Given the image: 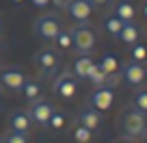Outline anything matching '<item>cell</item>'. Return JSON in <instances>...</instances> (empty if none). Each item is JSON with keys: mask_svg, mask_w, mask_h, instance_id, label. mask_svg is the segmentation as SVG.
<instances>
[{"mask_svg": "<svg viewBox=\"0 0 147 143\" xmlns=\"http://www.w3.org/2000/svg\"><path fill=\"white\" fill-rule=\"evenodd\" d=\"M119 128H121V132H123L128 139H141V137L147 134V115L141 113L136 106L130 104L128 108L121 113Z\"/></svg>", "mask_w": 147, "mask_h": 143, "instance_id": "1", "label": "cell"}, {"mask_svg": "<svg viewBox=\"0 0 147 143\" xmlns=\"http://www.w3.org/2000/svg\"><path fill=\"white\" fill-rule=\"evenodd\" d=\"M69 33H71V41H74V48L78 50V54H91L97 43L95 30L89 24H76Z\"/></svg>", "mask_w": 147, "mask_h": 143, "instance_id": "2", "label": "cell"}, {"mask_svg": "<svg viewBox=\"0 0 147 143\" xmlns=\"http://www.w3.org/2000/svg\"><path fill=\"white\" fill-rule=\"evenodd\" d=\"M32 28H35V33L43 39V41H54L56 35L63 30V24H61L59 15L48 13V15L37 18V22H35V26H32Z\"/></svg>", "mask_w": 147, "mask_h": 143, "instance_id": "3", "label": "cell"}, {"mask_svg": "<svg viewBox=\"0 0 147 143\" xmlns=\"http://www.w3.org/2000/svg\"><path fill=\"white\" fill-rule=\"evenodd\" d=\"M26 111H28V115H30L32 124H37L39 128H48V121H50V115H52V111H54V106L48 100H43V98H37V100L28 102Z\"/></svg>", "mask_w": 147, "mask_h": 143, "instance_id": "4", "label": "cell"}, {"mask_svg": "<svg viewBox=\"0 0 147 143\" xmlns=\"http://www.w3.org/2000/svg\"><path fill=\"white\" fill-rule=\"evenodd\" d=\"M113 104H115V91H113V87H106V85L104 87H95L93 93L89 96V106L100 111V113L110 111Z\"/></svg>", "mask_w": 147, "mask_h": 143, "instance_id": "5", "label": "cell"}, {"mask_svg": "<svg viewBox=\"0 0 147 143\" xmlns=\"http://www.w3.org/2000/svg\"><path fill=\"white\" fill-rule=\"evenodd\" d=\"M54 93L61 98H65V100H69V98L76 96V91H78V78L71 74V72H61L59 76H56L54 80Z\"/></svg>", "mask_w": 147, "mask_h": 143, "instance_id": "6", "label": "cell"}, {"mask_svg": "<svg viewBox=\"0 0 147 143\" xmlns=\"http://www.w3.org/2000/svg\"><path fill=\"white\" fill-rule=\"evenodd\" d=\"M26 80H28L26 72L20 67H7L0 72V85L5 89H9V91H22Z\"/></svg>", "mask_w": 147, "mask_h": 143, "instance_id": "7", "label": "cell"}, {"mask_svg": "<svg viewBox=\"0 0 147 143\" xmlns=\"http://www.w3.org/2000/svg\"><path fill=\"white\" fill-rule=\"evenodd\" d=\"M65 11L76 24H87L93 13V7L89 5V0H69Z\"/></svg>", "mask_w": 147, "mask_h": 143, "instance_id": "8", "label": "cell"}, {"mask_svg": "<svg viewBox=\"0 0 147 143\" xmlns=\"http://www.w3.org/2000/svg\"><path fill=\"white\" fill-rule=\"evenodd\" d=\"M97 65H100L102 69H104V74L108 76V87H115L117 83H119L121 78V65H119V59H117L115 54H104L100 61H97Z\"/></svg>", "mask_w": 147, "mask_h": 143, "instance_id": "9", "label": "cell"}, {"mask_svg": "<svg viewBox=\"0 0 147 143\" xmlns=\"http://www.w3.org/2000/svg\"><path fill=\"white\" fill-rule=\"evenodd\" d=\"M121 78L130 85V87H141L145 83V67L143 63H136V61H130L121 67Z\"/></svg>", "mask_w": 147, "mask_h": 143, "instance_id": "10", "label": "cell"}, {"mask_svg": "<svg viewBox=\"0 0 147 143\" xmlns=\"http://www.w3.org/2000/svg\"><path fill=\"white\" fill-rule=\"evenodd\" d=\"M35 65L39 69H41V74H52V72H56V67H59V54H56L54 50H50V48H43V50H39L35 54Z\"/></svg>", "mask_w": 147, "mask_h": 143, "instance_id": "11", "label": "cell"}, {"mask_svg": "<svg viewBox=\"0 0 147 143\" xmlns=\"http://www.w3.org/2000/svg\"><path fill=\"white\" fill-rule=\"evenodd\" d=\"M32 119L28 115L26 108H18L9 115V130H15V132H22V134H30L32 130Z\"/></svg>", "mask_w": 147, "mask_h": 143, "instance_id": "12", "label": "cell"}, {"mask_svg": "<svg viewBox=\"0 0 147 143\" xmlns=\"http://www.w3.org/2000/svg\"><path fill=\"white\" fill-rule=\"evenodd\" d=\"M78 124H82L84 128H89L91 132H97V130L102 128V124H104V119H102L100 111H95L91 106H84V108L78 111Z\"/></svg>", "mask_w": 147, "mask_h": 143, "instance_id": "13", "label": "cell"}, {"mask_svg": "<svg viewBox=\"0 0 147 143\" xmlns=\"http://www.w3.org/2000/svg\"><path fill=\"white\" fill-rule=\"evenodd\" d=\"M113 15L119 18L121 22H134L136 18V7L132 5V0H119L113 5Z\"/></svg>", "mask_w": 147, "mask_h": 143, "instance_id": "14", "label": "cell"}, {"mask_svg": "<svg viewBox=\"0 0 147 143\" xmlns=\"http://www.w3.org/2000/svg\"><path fill=\"white\" fill-rule=\"evenodd\" d=\"M93 63H95V61L91 59V54H78L76 61H74V72H71V74L76 76L78 80H87Z\"/></svg>", "mask_w": 147, "mask_h": 143, "instance_id": "15", "label": "cell"}, {"mask_svg": "<svg viewBox=\"0 0 147 143\" xmlns=\"http://www.w3.org/2000/svg\"><path fill=\"white\" fill-rule=\"evenodd\" d=\"M117 39L123 41L125 46H132V43L141 41V30H138V26L134 22H123V28H121V33L117 35Z\"/></svg>", "mask_w": 147, "mask_h": 143, "instance_id": "16", "label": "cell"}, {"mask_svg": "<svg viewBox=\"0 0 147 143\" xmlns=\"http://www.w3.org/2000/svg\"><path fill=\"white\" fill-rule=\"evenodd\" d=\"M102 28L108 33L110 37H115V39H117V35H119L121 28H123V22H121L119 18H115V15H106L104 22H102Z\"/></svg>", "mask_w": 147, "mask_h": 143, "instance_id": "17", "label": "cell"}, {"mask_svg": "<svg viewBox=\"0 0 147 143\" xmlns=\"http://www.w3.org/2000/svg\"><path fill=\"white\" fill-rule=\"evenodd\" d=\"M87 80L93 85V87H104V85L108 83V76L104 74V69H102L97 63H93V67H91V72H89V78ZM106 87H108V85H106Z\"/></svg>", "mask_w": 147, "mask_h": 143, "instance_id": "18", "label": "cell"}, {"mask_svg": "<svg viewBox=\"0 0 147 143\" xmlns=\"http://www.w3.org/2000/svg\"><path fill=\"white\" fill-rule=\"evenodd\" d=\"M39 93H41V87H39V83H37V80H30V78H28L26 83H24L22 96H24V100H26V102L37 100V98H39Z\"/></svg>", "mask_w": 147, "mask_h": 143, "instance_id": "19", "label": "cell"}, {"mask_svg": "<svg viewBox=\"0 0 147 143\" xmlns=\"http://www.w3.org/2000/svg\"><path fill=\"white\" fill-rule=\"evenodd\" d=\"M65 124H67V115L61 108H54L52 115H50V121H48V128H52L54 132H61L65 128Z\"/></svg>", "mask_w": 147, "mask_h": 143, "instance_id": "20", "label": "cell"}, {"mask_svg": "<svg viewBox=\"0 0 147 143\" xmlns=\"http://www.w3.org/2000/svg\"><path fill=\"white\" fill-rule=\"evenodd\" d=\"M71 137H74V141H76V143H91L93 132L89 128H84L82 124H76L71 128Z\"/></svg>", "mask_w": 147, "mask_h": 143, "instance_id": "21", "label": "cell"}, {"mask_svg": "<svg viewBox=\"0 0 147 143\" xmlns=\"http://www.w3.org/2000/svg\"><path fill=\"white\" fill-rule=\"evenodd\" d=\"M147 59V43L136 41L130 46V61H136V63H143Z\"/></svg>", "mask_w": 147, "mask_h": 143, "instance_id": "22", "label": "cell"}, {"mask_svg": "<svg viewBox=\"0 0 147 143\" xmlns=\"http://www.w3.org/2000/svg\"><path fill=\"white\" fill-rule=\"evenodd\" d=\"M54 46H56V50H61V52L71 50V46H74L71 33H69V30H61L59 35H56V39H54Z\"/></svg>", "mask_w": 147, "mask_h": 143, "instance_id": "23", "label": "cell"}, {"mask_svg": "<svg viewBox=\"0 0 147 143\" xmlns=\"http://www.w3.org/2000/svg\"><path fill=\"white\" fill-rule=\"evenodd\" d=\"M132 106H136L141 113L147 115V89H136L132 93Z\"/></svg>", "mask_w": 147, "mask_h": 143, "instance_id": "24", "label": "cell"}, {"mask_svg": "<svg viewBox=\"0 0 147 143\" xmlns=\"http://www.w3.org/2000/svg\"><path fill=\"white\" fill-rule=\"evenodd\" d=\"M2 143H28V134L15 132V130H9V132L2 137Z\"/></svg>", "mask_w": 147, "mask_h": 143, "instance_id": "25", "label": "cell"}, {"mask_svg": "<svg viewBox=\"0 0 147 143\" xmlns=\"http://www.w3.org/2000/svg\"><path fill=\"white\" fill-rule=\"evenodd\" d=\"M89 5H91L93 9H104V7H113L115 0H89Z\"/></svg>", "mask_w": 147, "mask_h": 143, "instance_id": "26", "label": "cell"}, {"mask_svg": "<svg viewBox=\"0 0 147 143\" xmlns=\"http://www.w3.org/2000/svg\"><path fill=\"white\" fill-rule=\"evenodd\" d=\"M67 2H69V0H50V5H54L56 9H61V11L67 9Z\"/></svg>", "mask_w": 147, "mask_h": 143, "instance_id": "27", "label": "cell"}, {"mask_svg": "<svg viewBox=\"0 0 147 143\" xmlns=\"http://www.w3.org/2000/svg\"><path fill=\"white\" fill-rule=\"evenodd\" d=\"M30 2L37 7V9H46V7L50 5V0H30Z\"/></svg>", "mask_w": 147, "mask_h": 143, "instance_id": "28", "label": "cell"}, {"mask_svg": "<svg viewBox=\"0 0 147 143\" xmlns=\"http://www.w3.org/2000/svg\"><path fill=\"white\" fill-rule=\"evenodd\" d=\"M141 13H143V18L147 20V2H145V5H143V7H141Z\"/></svg>", "mask_w": 147, "mask_h": 143, "instance_id": "29", "label": "cell"}, {"mask_svg": "<svg viewBox=\"0 0 147 143\" xmlns=\"http://www.w3.org/2000/svg\"><path fill=\"white\" fill-rule=\"evenodd\" d=\"M11 2H15V5H22V2H26V0H11Z\"/></svg>", "mask_w": 147, "mask_h": 143, "instance_id": "30", "label": "cell"}, {"mask_svg": "<svg viewBox=\"0 0 147 143\" xmlns=\"http://www.w3.org/2000/svg\"><path fill=\"white\" fill-rule=\"evenodd\" d=\"M2 28H5V24H2V18H0V33H2Z\"/></svg>", "mask_w": 147, "mask_h": 143, "instance_id": "31", "label": "cell"}, {"mask_svg": "<svg viewBox=\"0 0 147 143\" xmlns=\"http://www.w3.org/2000/svg\"><path fill=\"white\" fill-rule=\"evenodd\" d=\"M115 143H130V141H115Z\"/></svg>", "mask_w": 147, "mask_h": 143, "instance_id": "32", "label": "cell"}, {"mask_svg": "<svg viewBox=\"0 0 147 143\" xmlns=\"http://www.w3.org/2000/svg\"><path fill=\"white\" fill-rule=\"evenodd\" d=\"M145 83H147V69H145Z\"/></svg>", "mask_w": 147, "mask_h": 143, "instance_id": "33", "label": "cell"}, {"mask_svg": "<svg viewBox=\"0 0 147 143\" xmlns=\"http://www.w3.org/2000/svg\"><path fill=\"white\" fill-rule=\"evenodd\" d=\"M0 104H2V93H0Z\"/></svg>", "mask_w": 147, "mask_h": 143, "instance_id": "34", "label": "cell"}, {"mask_svg": "<svg viewBox=\"0 0 147 143\" xmlns=\"http://www.w3.org/2000/svg\"><path fill=\"white\" fill-rule=\"evenodd\" d=\"M0 56H2V46H0Z\"/></svg>", "mask_w": 147, "mask_h": 143, "instance_id": "35", "label": "cell"}, {"mask_svg": "<svg viewBox=\"0 0 147 143\" xmlns=\"http://www.w3.org/2000/svg\"><path fill=\"white\" fill-rule=\"evenodd\" d=\"M143 139H145V143H147V134H145V137H143Z\"/></svg>", "mask_w": 147, "mask_h": 143, "instance_id": "36", "label": "cell"}, {"mask_svg": "<svg viewBox=\"0 0 147 143\" xmlns=\"http://www.w3.org/2000/svg\"><path fill=\"white\" fill-rule=\"evenodd\" d=\"M0 143H2V137H0Z\"/></svg>", "mask_w": 147, "mask_h": 143, "instance_id": "37", "label": "cell"}]
</instances>
